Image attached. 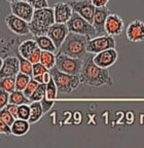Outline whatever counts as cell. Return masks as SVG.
Segmentation results:
<instances>
[{
	"instance_id": "6da1fadb",
	"label": "cell",
	"mask_w": 144,
	"mask_h": 148,
	"mask_svg": "<svg viewBox=\"0 0 144 148\" xmlns=\"http://www.w3.org/2000/svg\"><path fill=\"white\" fill-rule=\"evenodd\" d=\"M94 56H86L84 58V64L79 78L82 83L93 88H100L103 86H112L113 79L110 76L108 69L102 68L95 64Z\"/></svg>"
},
{
	"instance_id": "7a4b0ae2",
	"label": "cell",
	"mask_w": 144,
	"mask_h": 148,
	"mask_svg": "<svg viewBox=\"0 0 144 148\" xmlns=\"http://www.w3.org/2000/svg\"><path fill=\"white\" fill-rule=\"evenodd\" d=\"M91 39V37L86 35L69 32L65 41L63 42V44L59 49V51L70 56L72 58L84 59L88 53L86 47H88V41Z\"/></svg>"
},
{
	"instance_id": "3957f363",
	"label": "cell",
	"mask_w": 144,
	"mask_h": 148,
	"mask_svg": "<svg viewBox=\"0 0 144 148\" xmlns=\"http://www.w3.org/2000/svg\"><path fill=\"white\" fill-rule=\"evenodd\" d=\"M56 23L55 21V12L53 7H45L41 9H35L33 18L31 22H29L31 34L33 36H41L47 35L49 28L51 25Z\"/></svg>"
},
{
	"instance_id": "277c9868",
	"label": "cell",
	"mask_w": 144,
	"mask_h": 148,
	"mask_svg": "<svg viewBox=\"0 0 144 148\" xmlns=\"http://www.w3.org/2000/svg\"><path fill=\"white\" fill-rule=\"evenodd\" d=\"M51 74V77L53 78L56 86L58 88V92H62V94H69L75 90L79 86V84L82 83L79 75H71V74H67L65 72L60 71L57 69L56 67H53V69L49 70Z\"/></svg>"
},
{
	"instance_id": "5b68a950",
	"label": "cell",
	"mask_w": 144,
	"mask_h": 148,
	"mask_svg": "<svg viewBox=\"0 0 144 148\" xmlns=\"http://www.w3.org/2000/svg\"><path fill=\"white\" fill-rule=\"evenodd\" d=\"M67 26L69 28L70 32L86 35V36L91 37V38L98 36L97 31H96L93 24L86 21V18H82L80 14H78L75 12H73L72 16L67 22Z\"/></svg>"
},
{
	"instance_id": "8992f818",
	"label": "cell",
	"mask_w": 144,
	"mask_h": 148,
	"mask_svg": "<svg viewBox=\"0 0 144 148\" xmlns=\"http://www.w3.org/2000/svg\"><path fill=\"white\" fill-rule=\"evenodd\" d=\"M84 59L72 58L70 56L60 53H57V62L55 67L60 71L71 75H79L82 71Z\"/></svg>"
},
{
	"instance_id": "52a82bcc",
	"label": "cell",
	"mask_w": 144,
	"mask_h": 148,
	"mask_svg": "<svg viewBox=\"0 0 144 148\" xmlns=\"http://www.w3.org/2000/svg\"><path fill=\"white\" fill-rule=\"evenodd\" d=\"M109 49H115V40H114L113 36H110L108 34L92 38L88 41V47H86L88 53H92V55H96V53Z\"/></svg>"
},
{
	"instance_id": "ba28073f",
	"label": "cell",
	"mask_w": 144,
	"mask_h": 148,
	"mask_svg": "<svg viewBox=\"0 0 144 148\" xmlns=\"http://www.w3.org/2000/svg\"><path fill=\"white\" fill-rule=\"evenodd\" d=\"M68 3L72 7L73 12L80 14L90 23H94L96 6L93 4L92 0H71L68 1Z\"/></svg>"
},
{
	"instance_id": "9c48e42d",
	"label": "cell",
	"mask_w": 144,
	"mask_h": 148,
	"mask_svg": "<svg viewBox=\"0 0 144 148\" xmlns=\"http://www.w3.org/2000/svg\"><path fill=\"white\" fill-rule=\"evenodd\" d=\"M5 24H6V27L14 34L19 35V36H26L31 33L30 28H29V22L16 16L14 14L5 16Z\"/></svg>"
},
{
	"instance_id": "30bf717a",
	"label": "cell",
	"mask_w": 144,
	"mask_h": 148,
	"mask_svg": "<svg viewBox=\"0 0 144 148\" xmlns=\"http://www.w3.org/2000/svg\"><path fill=\"white\" fill-rule=\"evenodd\" d=\"M10 10H12V14H16V16L27 22H31L35 12L33 6L27 0H20V1L10 3Z\"/></svg>"
},
{
	"instance_id": "8fae6325",
	"label": "cell",
	"mask_w": 144,
	"mask_h": 148,
	"mask_svg": "<svg viewBox=\"0 0 144 148\" xmlns=\"http://www.w3.org/2000/svg\"><path fill=\"white\" fill-rule=\"evenodd\" d=\"M69 28H68L67 24H61V23H55L53 25L51 26L49 32H47V36L53 41V43L56 44L57 49H60L63 42L65 41L66 37L69 34Z\"/></svg>"
},
{
	"instance_id": "7c38bea8",
	"label": "cell",
	"mask_w": 144,
	"mask_h": 148,
	"mask_svg": "<svg viewBox=\"0 0 144 148\" xmlns=\"http://www.w3.org/2000/svg\"><path fill=\"white\" fill-rule=\"evenodd\" d=\"M20 72V59L19 57H6L1 59L0 67V77L16 76Z\"/></svg>"
},
{
	"instance_id": "4fadbf2b",
	"label": "cell",
	"mask_w": 144,
	"mask_h": 148,
	"mask_svg": "<svg viewBox=\"0 0 144 148\" xmlns=\"http://www.w3.org/2000/svg\"><path fill=\"white\" fill-rule=\"evenodd\" d=\"M117 58H119V53L115 51V49H109L94 55L93 60L96 65L108 69L109 67L115 64Z\"/></svg>"
},
{
	"instance_id": "5bb4252c",
	"label": "cell",
	"mask_w": 144,
	"mask_h": 148,
	"mask_svg": "<svg viewBox=\"0 0 144 148\" xmlns=\"http://www.w3.org/2000/svg\"><path fill=\"white\" fill-rule=\"evenodd\" d=\"M125 36L130 42L144 41V23L140 20L131 22L125 30Z\"/></svg>"
},
{
	"instance_id": "9a60e30c",
	"label": "cell",
	"mask_w": 144,
	"mask_h": 148,
	"mask_svg": "<svg viewBox=\"0 0 144 148\" xmlns=\"http://www.w3.org/2000/svg\"><path fill=\"white\" fill-rule=\"evenodd\" d=\"M123 31V18L116 14H110L105 22V32L110 36H119Z\"/></svg>"
},
{
	"instance_id": "2e32d148",
	"label": "cell",
	"mask_w": 144,
	"mask_h": 148,
	"mask_svg": "<svg viewBox=\"0 0 144 148\" xmlns=\"http://www.w3.org/2000/svg\"><path fill=\"white\" fill-rule=\"evenodd\" d=\"M110 14V10L108 9L107 6L103 7H96L95 16H94V27H95L96 31H97L98 36L101 35H105V22H106L107 18Z\"/></svg>"
},
{
	"instance_id": "e0dca14e",
	"label": "cell",
	"mask_w": 144,
	"mask_h": 148,
	"mask_svg": "<svg viewBox=\"0 0 144 148\" xmlns=\"http://www.w3.org/2000/svg\"><path fill=\"white\" fill-rule=\"evenodd\" d=\"M55 21L56 23L67 24L73 14V9L68 2H57L53 5Z\"/></svg>"
},
{
	"instance_id": "ac0fdd59",
	"label": "cell",
	"mask_w": 144,
	"mask_h": 148,
	"mask_svg": "<svg viewBox=\"0 0 144 148\" xmlns=\"http://www.w3.org/2000/svg\"><path fill=\"white\" fill-rule=\"evenodd\" d=\"M38 49H39V46L34 39H27L20 43L19 47H18V53L28 60Z\"/></svg>"
},
{
	"instance_id": "d6986e66",
	"label": "cell",
	"mask_w": 144,
	"mask_h": 148,
	"mask_svg": "<svg viewBox=\"0 0 144 148\" xmlns=\"http://www.w3.org/2000/svg\"><path fill=\"white\" fill-rule=\"evenodd\" d=\"M30 125L29 120L21 119V118H16L14 123L12 125V135L16 137H22L25 136L30 130Z\"/></svg>"
},
{
	"instance_id": "ffe728a7",
	"label": "cell",
	"mask_w": 144,
	"mask_h": 148,
	"mask_svg": "<svg viewBox=\"0 0 144 148\" xmlns=\"http://www.w3.org/2000/svg\"><path fill=\"white\" fill-rule=\"evenodd\" d=\"M33 39L37 42L38 46H39V49H41V51H51V53H56L57 51H59V49H57L56 44L53 43V41L47 36V35L33 36Z\"/></svg>"
},
{
	"instance_id": "44dd1931",
	"label": "cell",
	"mask_w": 144,
	"mask_h": 148,
	"mask_svg": "<svg viewBox=\"0 0 144 148\" xmlns=\"http://www.w3.org/2000/svg\"><path fill=\"white\" fill-rule=\"evenodd\" d=\"M30 107H31V115L29 118V123L31 125L37 123L38 120L42 117L44 111L42 108L41 102H31L30 103Z\"/></svg>"
},
{
	"instance_id": "7402d4cb",
	"label": "cell",
	"mask_w": 144,
	"mask_h": 148,
	"mask_svg": "<svg viewBox=\"0 0 144 148\" xmlns=\"http://www.w3.org/2000/svg\"><path fill=\"white\" fill-rule=\"evenodd\" d=\"M56 62H57V55H55V53L47 51H41L40 63H41L42 65H44L49 70L53 69V68L56 66Z\"/></svg>"
},
{
	"instance_id": "603a6c76",
	"label": "cell",
	"mask_w": 144,
	"mask_h": 148,
	"mask_svg": "<svg viewBox=\"0 0 144 148\" xmlns=\"http://www.w3.org/2000/svg\"><path fill=\"white\" fill-rule=\"evenodd\" d=\"M10 103L16 105H23V104H30L31 102L29 100V98H27L24 94V92L22 90H14L12 92H10Z\"/></svg>"
},
{
	"instance_id": "cb8c5ba5",
	"label": "cell",
	"mask_w": 144,
	"mask_h": 148,
	"mask_svg": "<svg viewBox=\"0 0 144 148\" xmlns=\"http://www.w3.org/2000/svg\"><path fill=\"white\" fill-rule=\"evenodd\" d=\"M0 88L3 90H6L10 94L14 92V90H16V76L2 77L1 80H0Z\"/></svg>"
},
{
	"instance_id": "d4e9b609",
	"label": "cell",
	"mask_w": 144,
	"mask_h": 148,
	"mask_svg": "<svg viewBox=\"0 0 144 148\" xmlns=\"http://www.w3.org/2000/svg\"><path fill=\"white\" fill-rule=\"evenodd\" d=\"M31 78H32V77L29 76V75H27V74H24V73H22V72H19L16 76V90L24 92L25 88H27V86H28V83L30 82Z\"/></svg>"
},
{
	"instance_id": "484cf974",
	"label": "cell",
	"mask_w": 144,
	"mask_h": 148,
	"mask_svg": "<svg viewBox=\"0 0 144 148\" xmlns=\"http://www.w3.org/2000/svg\"><path fill=\"white\" fill-rule=\"evenodd\" d=\"M47 83H39L38 88H36L33 95L29 98L30 102H40L44 97H45V94H47Z\"/></svg>"
},
{
	"instance_id": "4316f807",
	"label": "cell",
	"mask_w": 144,
	"mask_h": 148,
	"mask_svg": "<svg viewBox=\"0 0 144 148\" xmlns=\"http://www.w3.org/2000/svg\"><path fill=\"white\" fill-rule=\"evenodd\" d=\"M20 59V72L24 74H27L29 76H33V64L27 59L23 58L22 56L19 55Z\"/></svg>"
},
{
	"instance_id": "83f0119b",
	"label": "cell",
	"mask_w": 144,
	"mask_h": 148,
	"mask_svg": "<svg viewBox=\"0 0 144 148\" xmlns=\"http://www.w3.org/2000/svg\"><path fill=\"white\" fill-rule=\"evenodd\" d=\"M58 88L56 86V82L53 80V78L51 77V79L49 80V82L47 83V94H45V98L47 100L51 101H55V99L58 96Z\"/></svg>"
},
{
	"instance_id": "f1b7e54d",
	"label": "cell",
	"mask_w": 144,
	"mask_h": 148,
	"mask_svg": "<svg viewBox=\"0 0 144 148\" xmlns=\"http://www.w3.org/2000/svg\"><path fill=\"white\" fill-rule=\"evenodd\" d=\"M0 119L3 120L4 123H7V125H12V123H14V120H16V118L4 107V108H2L1 111H0Z\"/></svg>"
},
{
	"instance_id": "f546056e",
	"label": "cell",
	"mask_w": 144,
	"mask_h": 148,
	"mask_svg": "<svg viewBox=\"0 0 144 148\" xmlns=\"http://www.w3.org/2000/svg\"><path fill=\"white\" fill-rule=\"evenodd\" d=\"M31 115V107L28 104H23L19 106V113L18 116L21 119H25V120H29Z\"/></svg>"
},
{
	"instance_id": "4dcf8cb0",
	"label": "cell",
	"mask_w": 144,
	"mask_h": 148,
	"mask_svg": "<svg viewBox=\"0 0 144 148\" xmlns=\"http://www.w3.org/2000/svg\"><path fill=\"white\" fill-rule=\"evenodd\" d=\"M38 86H39V82L38 81H36L34 78H31L30 82L28 83V86H27V88H25V90H24V94H25V96L27 98H30L31 96L33 95V92L36 90V88H38Z\"/></svg>"
},
{
	"instance_id": "1f68e13d",
	"label": "cell",
	"mask_w": 144,
	"mask_h": 148,
	"mask_svg": "<svg viewBox=\"0 0 144 148\" xmlns=\"http://www.w3.org/2000/svg\"><path fill=\"white\" fill-rule=\"evenodd\" d=\"M49 70L47 69L44 65H42L41 63H36V64H33V76H38V75H42V74L47 73Z\"/></svg>"
},
{
	"instance_id": "d6a6232c",
	"label": "cell",
	"mask_w": 144,
	"mask_h": 148,
	"mask_svg": "<svg viewBox=\"0 0 144 148\" xmlns=\"http://www.w3.org/2000/svg\"><path fill=\"white\" fill-rule=\"evenodd\" d=\"M10 94L6 90H0V109L4 108L10 104Z\"/></svg>"
},
{
	"instance_id": "836d02e7",
	"label": "cell",
	"mask_w": 144,
	"mask_h": 148,
	"mask_svg": "<svg viewBox=\"0 0 144 148\" xmlns=\"http://www.w3.org/2000/svg\"><path fill=\"white\" fill-rule=\"evenodd\" d=\"M33 6L34 9H41L49 7V1L47 0H27Z\"/></svg>"
},
{
	"instance_id": "e575fe53",
	"label": "cell",
	"mask_w": 144,
	"mask_h": 148,
	"mask_svg": "<svg viewBox=\"0 0 144 148\" xmlns=\"http://www.w3.org/2000/svg\"><path fill=\"white\" fill-rule=\"evenodd\" d=\"M0 132H1L2 135H4V136H10V135H12V125H7L3 120L0 119Z\"/></svg>"
},
{
	"instance_id": "d590c367",
	"label": "cell",
	"mask_w": 144,
	"mask_h": 148,
	"mask_svg": "<svg viewBox=\"0 0 144 148\" xmlns=\"http://www.w3.org/2000/svg\"><path fill=\"white\" fill-rule=\"evenodd\" d=\"M34 78L36 81H38L39 83H49V80L51 79V72H47V73L42 74V75H38V76H34L32 77Z\"/></svg>"
},
{
	"instance_id": "8d00e7d4",
	"label": "cell",
	"mask_w": 144,
	"mask_h": 148,
	"mask_svg": "<svg viewBox=\"0 0 144 148\" xmlns=\"http://www.w3.org/2000/svg\"><path fill=\"white\" fill-rule=\"evenodd\" d=\"M41 105H42V108H43L44 113H47L51 108H53V104H55V101H51V100H47V98L44 97L43 99L41 100Z\"/></svg>"
},
{
	"instance_id": "74e56055",
	"label": "cell",
	"mask_w": 144,
	"mask_h": 148,
	"mask_svg": "<svg viewBox=\"0 0 144 148\" xmlns=\"http://www.w3.org/2000/svg\"><path fill=\"white\" fill-rule=\"evenodd\" d=\"M41 49H38L37 51H35L32 56H31L30 58L28 59L32 64H36V63H39L40 62V59H41Z\"/></svg>"
},
{
	"instance_id": "f35d334b",
	"label": "cell",
	"mask_w": 144,
	"mask_h": 148,
	"mask_svg": "<svg viewBox=\"0 0 144 148\" xmlns=\"http://www.w3.org/2000/svg\"><path fill=\"white\" fill-rule=\"evenodd\" d=\"M5 108L10 111V113H12L16 118H19V116H18V113H19V105L12 104V103H10V104L7 105Z\"/></svg>"
},
{
	"instance_id": "ab89813d",
	"label": "cell",
	"mask_w": 144,
	"mask_h": 148,
	"mask_svg": "<svg viewBox=\"0 0 144 148\" xmlns=\"http://www.w3.org/2000/svg\"><path fill=\"white\" fill-rule=\"evenodd\" d=\"M92 2L96 7H103L106 6L107 3L109 2V0H92Z\"/></svg>"
},
{
	"instance_id": "60d3db41",
	"label": "cell",
	"mask_w": 144,
	"mask_h": 148,
	"mask_svg": "<svg viewBox=\"0 0 144 148\" xmlns=\"http://www.w3.org/2000/svg\"><path fill=\"white\" fill-rule=\"evenodd\" d=\"M6 1H8L10 3H12V2H16V1H20V0H6Z\"/></svg>"
}]
</instances>
